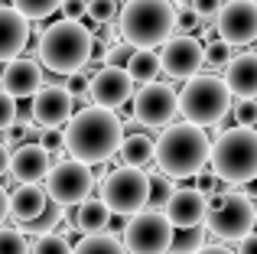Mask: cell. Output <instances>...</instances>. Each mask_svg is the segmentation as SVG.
I'll return each instance as SVG.
<instances>
[{
	"label": "cell",
	"mask_w": 257,
	"mask_h": 254,
	"mask_svg": "<svg viewBox=\"0 0 257 254\" xmlns=\"http://www.w3.org/2000/svg\"><path fill=\"white\" fill-rule=\"evenodd\" d=\"M65 137V153L69 160L75 163H85V166H94V163H104L111 160L114 153H120V144H124V124L114 111H104V108H85L78 111L75 117L69 121V127L62 131Z\"/></svg>",
	"instance_id": "6da1fadb"
},
{
	"label": "cell",
	"mask_w": 257,
	"mask_h": 254,
	"mask_svg": "<svg viewBox=\"0 0 257 254\" xmlns=\"http://www.w3.org/2000/svg\"><path fill=\"white\" fill-rule=\"evenodd\" d=\"M212 160V140L195 124H170L157 140V166L170 179H195L208 170Z\"/></svg>",
	"instance_id": "7a4b0ae2"
},
{
	"label": "cell",
	"mask_w": 257,
	"mask_h": 254,
	"mask_svg": "<svg viewBox=\"0 0 257 254\" xmlns=\"http://www.w3.org/2000/svg\"><path fill=\"white\" fill-rule=\"evenodd\" d=\"M91 46H94V36L85 23L56 20L39 33L36 59L56 75H78L91 62Z\"/></svg>",
	"instance_id": "3957f363"
},
{
	"label": "cell",
	"mask_w": 257,
	"mask_h": 254,
	"mask_svg": "<svg viewBox=\"0 0 257 254\" xmlns=\"http://www.w3.org/2000/svg\"><path fill=\"white\" fill-rule=\"evenodd\" d=\"M117 26L124 33V43L134 49H150L176 33V7L170 0H127L120 7Z\"/></svg>",
	"instance_id": "277c9868"
},
{
	"label": "cell",
	"mask_w": 257,
	"mask_h": 254,
	"mask_svg": "<svg viewBox=\"0 0 257 254\" xmlns=\"http://www.w3.org/2000/svg\"><path fill=\"white\" fill-rule=\"evenodd\" d=\"M208 170L225 186H244L257 179V131L254 127H228L215 137Z\"/></svg>",
	"instance_id": "5b68a950"
},
{
	"label": "cell",
	"mask_w": 257,
	"mask_h": 254,
	"mask_svg": "<svg viewBox=\"0 0 257 254\" xmlns=\"http://www.w3.org/2000/svg\"><path fill=\"white\" fill-rule=\"evenodd\" d=\"M231 104H234V95L228 91L225 78L218 75H195L179 91L182 121L202 127V131L225 121V114H231Z\"/></svg>",
	"instance_id": "8992f818"
},
{
	"label": "cell",
	"mask_w": 257,
	"mask_h": 254,
	"mask_svg": "<svg viewBox=\"0 0 257 254\" xmlns=\"http://www.w3.org/2000/svg\"><path fill=\"white\" fill-rule=\"evenodd\" d=\"M101 202L111 209V215L134 218L150 209V173L117 166L101 179Z\"/></svg>",
	"instance_id": "52a82bcc"
},
{
	"label": "cell",
	"mask_w": 257,
	"mask_h": 254,
	"mask_svg": "<svg viewBox=\"0 0 257 254\" xmlns=\"http://www.w3.org/2000/svg\"><path fill=\"white\" fill-rule=\"evenodd\" d=\"M257 225V205L247 192H234V186L225 189V202L218 209L208 212L205 228L221 241H241L251 235V228Z\"/></svg>",
	"instance_id": "ba28073f"
},
{
	"label": "cell",
	"mask_w": 257,
	"mask_h": 254,
	"mask_svg": "<svg viewBox=\"0 0 257 254\" xmlns=\"http://www.w3.org/2000/svg\"><path fill=\"white\" fill-rule=\"evenodd\" d=\"M173 235H176V228L170 225V218L163 212L147 209L124 222L120 241H124L127 254H170Z\"/></svg>",
	"instance_id": "9c48e42d"
},
{
	"label": "cell",
	"mask_w": 257,
	"mask_h": 254,
	"mask_svg": "<svg viewBox=\"0 0 257 254\" xmlns=\"http://www.w3.org/2000/svg\"><path fill=\"white\" fill-rule=\"evenodd\" d=\"M91 189H94V173L91 166L85 163H75V160H62V163L52 166V173L46 176V196L49 202L62 205H82L85 199H91Z\"/></svg>",
	"instance_id": "30bf717a"
},
{
	"label": "cell",
	"mask_w": 257,
	"mask_h": 254,
	"mask_svg": "<svg viewBox=\"0 0 257 254\" xmlns=\"http://www.w3.org/2000/svg\"><path fill=\"white\" fill-rule=\"evenodd\" d=\"M179 114V91L166 82H153V85H144V88L134 95V121L144 124V127H170L173 117Z\"/></svg>",
	"instance_id": "8fae6325"
},
{
	"label": "cell",
	"mask_w": 257,
	"mask_h": 254,
	"mask_svg": "<svg viewBox=\"0 0 257 254\" xmlns=\"http://www.w3.org/2000/svg\"><path fill=\"white\" fill-rule=\"evenodd\" d=\"M218 39L228 46H251L257 43V4L254 0H228L215 17Z\"/></svg>",
	"instance_id": "7c38bea8"
},
{
	"label": "cell",
	"mask_w": 257,
	"mask_h": 254,
	"mask_svg": "<svg viewBox=\"0 0 257 254\" xmlns=\"http://www.w3.org/2000/svg\"><path fill=\"white\" fill-rule=\"evenodd\" d=\"M205 65V46L195 36H173L163 43V52H160V69L170 78H179V82H189V78L199 75V69Z\"/></svg>",
	"instance_id": "4fadbf2b"
},
{
	"label": "cell",
	"mask_w": 257,
	"mask_h": 254,
	"mask_svg": "<svg viewBox=\"0 0 257 254\" xmlns=\"http://www.w3.org/2000/svg\"><path fill=\"white\" fill-rule=\"evenodd\" d=\"M88 98H91L94 108L114 111V108H120V104H127L134 98V78L127 75V69L101 65L91 75V82H88Z\"/></svg>",
	"instance_id": "5bb4252c"
},
{
	"label": "cell",
	"mask_w": 257,
	"mask_h": 254,
	"mask_svg": "<svg viewBox=\"0 0 257 254\" xmlns=\"http://www.w3.org/2000/svg\"><path fill=\"white\" fill-rule=\"evenodd\" d=\"M30 117L43 127V131L69 127V121L75 117V104H72L69 88H65V85H43V88L33 95Z\"/></svg>",
	"instance_id": "9a60e30c"
},
{
	"label": "cell",
	"mask_w": 257,
	"mask_h": 254,
	"mask_svg": "<svg viewBox=\"0 0 257 254\" xmlns=\"http://www.w3.org/2000/svg\"><path fill=\"white\" fill-rule=\"evenodd\" d=\"M43 65L33 56H20L13 62L0 65V91L17 101V98H33L39 88H43Z\"/></svg>",
	"instance_id": "2e32d148"
},
{
	"label": "cell",
	"mask_w": 257,
	"mask_h": 254,
	"mask_svg": "<svg viewBox=\"0 0 257 254\" xmlns=\"http://www.w3.org/2000/svg\"><path fill=\"white\" fill-rule=\"evenodd\" d=\"M163 215L170 218V225L176 231L199 228V225H205V218H208V196H202L195 186H182V189L173 192L170 202H166Z\"/></svg>",
	"instance_id": "e0dca14e"
},
{
	"label": "cell",
	"mask_w": 257,
	"mask_h": 254,
	"mask_svg": "<svg viewBox=\"0 0 257 254\" xmlns=\"http://www.w3.org/2000/svg\"><path fill=\"white\" fill-rule=\"evenodd\" d=\"M52 173V157L43 150V144L26 140L23 147L10 153V176L20 186H39V179H46Z\"/></svg>",
	"instance_id": "ac0fdd59"
},
{
	"label": "cell",
	"mask_w": 257,
	"mask_h": 254,
	"mask_svg": "<svg viewBox=\"0 0 257 254\" xmlns=\"http://www.w3.org/2000/svg\"><path fill=\"white\" fill-rule=\"evenodd\" d=\"M30 46V20L10 4L0 7V62H13Z\"/></svg>",
	"instance_id": "d6986e66"
},
{
	"label": "cell",
	"mask_w": 257,
	"mask_h": 254,
	"mask_svg": "<svg viewBox=\"0 0 257 254\" xmlns=\"http://www.w3.org/2000/svg\"><path fill=\"white\" fill-rule=\"evenodd\" d=\"M225 85L234 98H257V52H241L225 65Z\"/></svg>",
	"instance_id": "ffe728a7"
},
{
	"label": "cell",
	"mask_w": 257,
	"mask_h": 254,
	"mask_svg": "<svg viewBox=\"0 0 257 254\" xmlns=\"http://www.w3.org/2000/svg\"><path fill=\"white\" fill-rule=\"evenodd\" d=\"M49 205V196H46V186H17L10 192V215L17 218L20 225L36 222L39 215Z\"/></svg>",
	"instance_id": "44dd1931"
},
{
	"label": "cell",
	"mask_w": 257,
	"mask_h": 254,
	"mask_svg": "<svg viewBox=\"0 0 257 254\" xmlns=\"http://www.w3.org/2000/svg\"><path fill=\"white\" fill-rule=\"evenodd\" d=\"M153 160H157V140H153L150 134H144V131L127 134L124 144H120V163L134 166V170H144V166L153 163Z\"/></svg>",
	"instance_id": "7402d4cb"
},
{
	"label": "cell",
	"mask_w": 257,
	"mask_h": 254,
	"mask_svg": "<svg viewBox=\"0 0 257 254\" xmlns=\"http://www.w3.org/2000/svg\"><path fill=\"white\" fill-rule=\"evenodd\" d=\"M111 218H114L111 209H107L101 199H85L82 205H75L72 225H75V231H82V235H101Z\"/></svg>",
	"instance_id": "603a6c76"
},
{
	"label": "cell",
	"mask_w": 257,
	"mask_h": 254,
	"mask_svg": "<svg viewBox=\"0 0 257 254\" xmlns=\"http://www.w3.org/2000/svg\"><path fill=\"white\" fill-rule=\"evenodd\" d=\"M127 75L140 85H153L160 75V56L150 49H134L131 62H127Z\"/></svg>",
	"instance_id": "cb8c5ba5"
},
{
	"label": "cell",
	"mask_w": 257,
	"mask_h": 254,
	"mask_svg": "<svg viewBox=\"0 0 257 254\" xmlns=\"http://www.w3.org/2000/svg\"><path fill=\"white\" fill-rule=\"evenodd\" d=\"M72 254H127V248H124L120 238L101 231V235H85L82 241L75 244V251H72Z\"/></svg>",
	"instance_id": "d4e9b609"
},
{
	"label": "cell",
	"mask_w": 257,
	"mask_h": 254,
	"mask_svg": "<svg viewBox=\"0 0 257 254\" xmlns=\"http://www.w3.org/2000/svg\"><path fill=\"white\" fill-rule=\"evenodd\" d=\"M65 0H10L13 10H20L30 23H39V20H49L56 10H62Z\"/></svg>",
	"instance_id": "484cf974"
},
{
	"label": "cell",
	"mask_w": 257,
	"mask_h": 254,
	"mask_svg": "<svg viewBox=\"0 0 257 254\" xmlns=\"http://www.w3.org/2000/svg\"><path fill=\"white\" fill-rule=\"evenodd\" d=\"M205 225H199V228H182L173 235V248L170 254H199L205 248Z\"/></svg>",
	"instance_id": "4316f807"
},
{
	"label": "cell",
	"mask_w": 257,
	"mask_h": 254,
	"mask_svg": "<svg viewBox=\"0 0 257 254\" xmlns=\"http://www.w3.org/2000/svg\"><path fill=\"white\" fill-rule=\"evenodd\" d=\"M173 192H176V186H173L170 176H163L160 170L150 173V209H153V212L166 209V202L173 199Z\"/></svg>",
	"instance_id": "83f0119b"
},
{
	"label": "cell",
	"mask_w": 257,
	"mask_h": 254,
	"mask_svg": "<svg viewBox=\"0 0 257 254\" xmlns=\"http://www.w3.org/2000/svg\"><path fill=\"white\" fill-rule=\"evenodd\" d=\"M62 205H56V202H49L46 205V212L43 215L36 218V222H30V225H23L26 231H30V235H36V238H43V235H52V231H56V225L62 222Z\"/></svg>",
	"instance_id": "f1b7e54d"
},
{
	"label": "cell",
	"mask_w": 257,
	"mask_h": 254,
	"mask_svg": "<svg viewBox=\"0 0 257 254\" xmlns=\"http://www.w3.org/2000/svg\"><path fill=\"white\" fill-rule=\"evenodd\" d=\"M114 17H120L117 0H88V20H91L94 26H107Z\"/></svg>",
	"instance_id": "f546056e"
},
{
	"label": "cell",
	"mask_w": 257,
	"mask_h": 254,
	"mask_svg": "<svg viewBox=\"0 0 257 254\" xmlns=\"http://www.w3.org/2000/svg\"><path fill=\"white\" fill-rule=\"evenodd\" d=\"M231 117L234 127H254L257 131V98H234Z\"/></svg>",
	"instance_id": "4dcf8cb0"
},
{
	"label": "cell",
	"mask_w": 257,
	"mask_h": 254,
	"mask_svg": "<svg viewBox=\"0 0 257 254\" xmlns=\"http://www.w3.org/2000/svg\"><path fill=\"white\" fill-rule=\"evenodd\" d=\"M0 254H33V248L20 228H0Z\"/></svg>",
	"instance_id": "1f68e13d"
},
{
	"label": "cell",
	"mask_w": 257,
	"mask_h": 254,
	"mask_svg": "<svg viewBox=\"0 0 257 254\" xmlns=\"http://www.w3.org/2000/svg\"><path fill=\"white\" fill-rule=\"evenodd\" d=\"M75 248L69 244V238L59 235V231H52V235H43L33 241V254H72Z\"/></svg>",
	"instance_id": "d6a6232c"
},
{
	"label": "cell",
	"mask_w": 257,
	"mask_h": 254,
	"mask_svg": "<svg viewBox=\"0 0 257 254\" xmlns=\"http://www.w3.org/2000/svg\"><path fill=\"white\" fill-rule=\"evenodd\" d=\"M199 26H202V17L192 7H186V4L176 7V33L179 36H192V33H199Z\"/></svg>",
	"instance_id": "836d02e7"
},
{
	"label": "cell",
	"mask_w": 257,
	"mask_h": 254,
	"mask_svg": "<svg viewBox=\"0 0 257 254\" xmlns=\"http://www.w3.org/2000/svg\"><path fill=\"white\" fill-rule=\"evenodd\" d=\"M231 49L234 46H228L225 39H212V43L205 46V62H212V65H228L231 62Z\"/></svg>",
	"instance_id": "e575fe53"
},
{
	"label": "cell",
	"mask_w": 257,
	"mask_h": 254,
	"mask_svg": "<svg viewBox=\"0 0 257 254\" xmlns=\"http://www.w3.org/2000/svg\"><path fill=\"white\" fill-rule=\"evenodd\" d=\"M17 114H20L17 101H13L7 91H0V134H7L13 124H17Z\"/></svg>",
	"instance_id": "d590c367"
},
{
	"label": "cell",
	"mask_w": 257,
	"mask_h": 254,
	"mask_svg": "<svg viewBox=\"0 0 257 254\" xmlns=\"http://www.w3.org/2000/svg\"><path fill=\"white\" fill-rule=\"evenodd\" d=\"M39 144H43V150L49 153V157H52V153H62V150H65V137H62L59 131H43V134H39Z\"/></svg>",
	"instance_id": "8d00e7d4"
},
{
	"label": "cell",
	"mask_w": 257,
	"mask_h": 254,
	"mask_svg": "<svg viewBox=\"0 0 257 254\" xmlns=\"http://www.w3.org/2000/svg\"><path fill=\"white\" fill-rule=\"evenodd\" d=\"M218 183H221V179H218V176H215V173H212V170H202V173H199V176H195V189H199V192H202V196H212V192H218V189H221V186H218Z\"/></svg>",
	"instance_id": "74e56055"
},
{
	"label": "cell",
	"mask_w": 257,
	"mask_h": 254,
	"mask_svg": "<svg viewBox=\"0 0 257 254\" xmlns=\"http://www.w3.org/2000/svg\"><path fill=\"white\" fill-rule=\"evenodd\" d=\"M82 17H88V0H65L62 4V20L82 23Z\"/></svg>",
	"instance_id": "f35d334b"
},
{
	"label": "cell",
	"mask_w": 257,
	"mask_h": 254,
	"mask_svg": "<svg viewBox=\"0 0 257 254\" xmlns=\"http://www.w3.org/2000/svg\"><path fill=\"white\" fill-rule=\"evenodd\" d=\"M189 7H192L202 20H212V17H218V10L225 7V0H192Z\"/></svg>",
	"instance_id": "ab89813d"
},
{
	"label": "cell",
	"mask_w": 257,
	"mask_h": 254,
	"mask_svg": "<svg viewBox=\"0 0 257 254\" xmlns=\"http://www.w3.org/2000/svg\"><path fill=\"white\" fill-rule=\"evenodd\" d=\"M88 82H91V75H85V72H78V75H69V82H65V88H69V95H85L88 91Z\"/></svg>",
	"instance_id": "60d3db41"
},
{
	"label": "cell",
	"mask_w": 257,
	"mask_h": 254,
	"mask_svg": "<svg viewBox=\"0 0 257 254\" xmlns=\"http://www.w3.org/2000/svg\"><path fill=\"white\" fill-rule=\"evenodd\" d=\"M234 254H257V231H251L247 238H241L238 241V251Z\"/></svg>",
	"instance_id": "b9f144b4"
},
{
	"label": "cell",
	"mask_w": 257,
	"mask_h": 254,
	"mask_svg": "<svg viewBox=\"0 0 257 254\" xmlns=\"http://www.w3.org/2000/svg\"><path fill=\"white\" fill-rule=\"evenodd\" d=\"M107 46H104V39H94V46H91V62H107Z\"/></svg>",
	"instance_id": "7bdbcfd3"
},
{
	"label": "cell",
	"mask_w": 257,
	"mask_h": 254,
	"mask_svg": "<svg viewBox=\"0 0 257 254\" xmlns=\"http://www.w3.org/2000/svg\"><path fill=\"white\" fill-rule=\"evenodd\" d=\"M10 215V192L0 186V228H4V218Z\"/></svg>",
	"instance_id": "ee69618b"
},
{
	"label": "cell",
	"mask_w": 257,
	"mask_h": 254,
	"mask_svg": "<svg viewBox=\"0 0 257 254\" xmlns=\"http://www.w3.org/2000/svg\"><path fill=\"white\" fill-rule=\"evenodd\" d=\"M4 173H10V150H7V144L0 140V176Z\"/></svg>",
	"instance_id": "f6af8a7d"
},
{
	"label": "cell",
	"mask_w": 257,
	"mask_h": 254,
	"mask_svg": "<svg viewBox=\"0 0 257 254\" xmlns=\"http://www.w3.org/2000/svg\"><path fill=\"white\" fill-rule=\"evenodd\" d=\"M199 254H234L231 248H225V244H205Z\"/></svg>",
	"instance_id": "bcb514c9"
},
{
	"label": "cell",
	"mask_w": 257,
	"mask_h": 254,
	"mask_svg": "<svg viewBox=\"0 0 257 254\" xmlns=\"http://www.w3.org/2000/svg\"><path fill=\"white\" fill-rule=\"evenodd\" d=\"M254 4H257V0H254Z\"/></svg>",
	"instance_id": "7dc6e473"
}]
</instances>
